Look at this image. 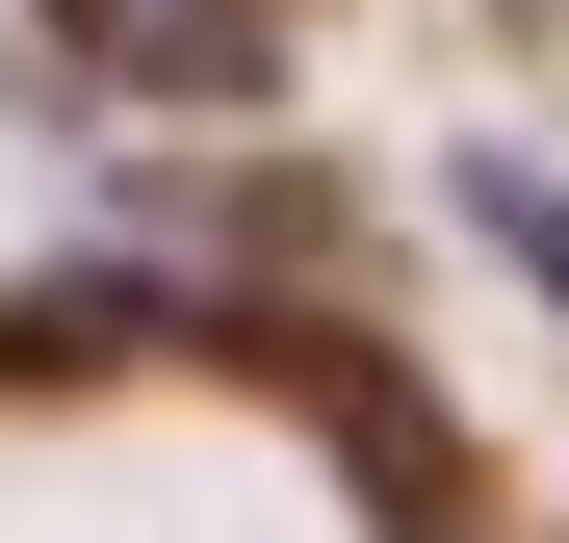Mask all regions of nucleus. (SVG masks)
Returning <instances> with one entry per match:
<instances>
[{
    "label": "nucleus",
    "instance_id": "1",
    "mask_svg": "<svg viewBox=\"0 0 569 543\" xmlns=\"http://www.w3.org/2000/svg\"><path fill=\"white\" fill-rule=\"evenodd\" d=\"M130 78H181V104H259V0H78Z\"/></svg>",
    "mask_w": 569,
    "mask_h": 543
},
{
    "label": "nucleus",
    "instance_id": "2",
    "mask_svg": "<svg viewBox=\"0 0 569 543\" xmlns=\"http://www.w3.org/2000/svg\"><path fill=\"white\" fill-rule=\"evenodd\" d=\"M466 208H492V233L543 259V285H569V181H518V155H492V181H466Z\"/></svg>",
    "mask_w": 569,
    "mask_h": 543
}]
</instances>
